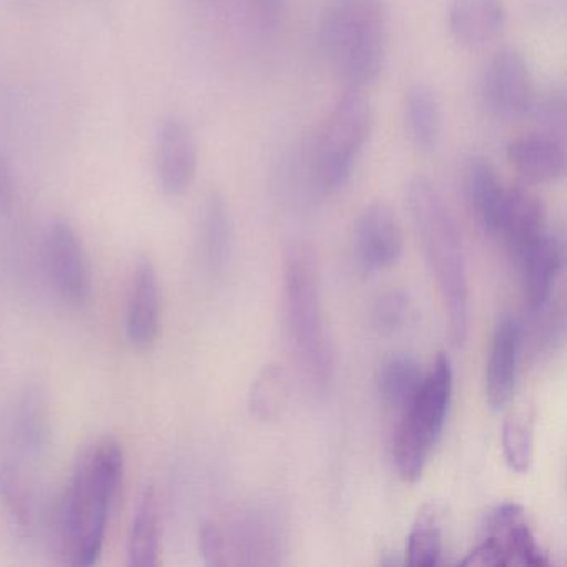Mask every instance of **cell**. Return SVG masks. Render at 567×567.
Returning <instances> with one entry per match:
<instances>
[{"instance_id":"52a82bcc","label":"cell","mask_w":567,"mask_h":567,"mask_svg":"<svg viewBox=\"0 0 567 567\" xmlns=\"http://www.w3.org/2000/svg\"><path fill=\"white\" fill-rule=\"evenodd\" d=\"M463 566H547L549 559L524 520L519 504L504 503L489 513L480 546L463 560Z\"/></svg>"},{"instance_id":"e0dca14e","label":"cell","mask_w":567,"mask_h":567,"mask_svg":"<svg viewBox=\"0 0 567 567\" xmlns=\"http://www.w3.org/2000/svg\"><path fill=\"white\" fill-rule=\"evenodd\" d=\"M11 434L22 456L39 460L51 446V401L44 388L29 384L19 394L12 413Z\"/></svg>"},{"instance_id":"7402d4cb","label":"cell","mask_w":567,"mask_h":567,"mask_svg":"<svg viewBox=\"0 0 567 567\" xmlns=\"http://www.w3.org/2000/svg\"><path fill=\"white\" fill-rule=\"evenodd\" d=\"M423 381L420 361L410 353H391L377 370L378 394L386 406L394 410H406L423 386Z\"/></svg>"},{"instance_id":"3957f363","label":"cell","mask_w":567,"mask_h":567,"mask_svg":"<svg viewBox=\"0 0 567 567\" xmlns=\"http://www.w3.org/2000/svg\"><path fill=\"white\" fill-rule=\"evenodd\" d=\"M320 45L350 89L377 84L388 59V0H324Z\"/></svg>"},{"instance_id":"7c38bea8","label":"cell","mask_w":567,"mask_h":567,"mask_svg":"<svg viewBox=\"0 0 567 567\" xmlns=\"http://www.w3.org/2000/svg\"><path fill=\"white\" fill-rule=\"evenodd\" d=\"M511 258L519 270L524 300L530 313L546 310L553 300L557 278L563 274V240L547 228Z\"/></svg>"},{"instance_id":"4fadbf2b","label":"cell","mask_w":567,"mask_h":567,"mask_svg":"<svg viewBox=\"0 0 567 567\" xmlns=\"http://www.w3.org/2000/svg\"><path fill=\"white\" fill-rule=\"evenodd\" d=\"M162 330V291L157 268L148 257L138 258L132 275L128 293V343L138 350H147L157 341Z\"/></svg>"},{"instance_id":"4dcf8cb0","label":"cell","mask_w":567,"mask_h":567,"mask_svg":"<svg viewBox=\"0 0 567 567\" xmlns=\"http://www.w3.org/2000/svg\"><path fill=\"white\" fill-rule=\"evenodd\" d=\"M248 12L260 34H274L284 21L287 0H247Z\"/></svg>"},{"instance_id":"ffe728a7","label":"cell","mask_w":567,"mask_h":567,"mask_svg":"<svg viewBox=\"0 0 567 567\" xmlns=\"http://www.w3.org/2000/svg\"><path fill=\"white\" fill-rule=\"evenodd\" d=\"M127 563L131 567L161 566V511L152 484L142 489L135 504L128 530Z\"/></svg>"},{"instance_id":"2e32d148","label":"cell","mask_w":567,"mask_h":567,"mask_svg":"<svg viewBox=\"0 0 567 567\" xmlns=\"http://www.w3.org/2000/svg\"><path fill=\"white\" fill-rule=\"evenodd\" d=\"M507 25L504 0H451L447 29L451 38L467 49L496 41Z\"/></svg>"},{"instance_id":"5b68a950","label":"cell","mask_w":567,"mask_h":567,"mask_svg":"<svg viewBox=\"0 0 567 567\" xmlns=\"http://www.w3.org/2000/svg\"><path fill=\"white\" fill-rule=\"evenodd\" d=\"M373 105L360 89H347L318 128L310 152V177L320 194L350 182L373 132Z\"/></svg>"},{"instance_id":"6da1fadb","label":"cell","mask_w":567,"mask_h":567,"mask_svg":"<svg viewBox=\"0 0 567 567\" xmlns=\"http://www.w3.org/2000/svg\"><path fill=\"white\" fill-rule=\"evenodd\" d=\"M124 470L115 437H99L79 454L58 517L59 553L71 566L91 567L101 557Z\"/></svg>"},{"instance_id":"9a60e30c","label":"cell","mask_w":567,"mask_h":567,"mask_svg":"<svg viewBox=\"0 0 567 567\" xmlns=\"http://www.w3.org/2000/svg\"><path fill=\"white\" fill-rule=\"evenodd\" d=\"M506 158L511 167L529 184L559 181L566 168L563 138L539 131L514 137L507 144Z\"/></svg>"},{"instance_id":"603a6c76","label":"cell","mask_w":567,"mask_h":567,"mask_svg":"<svg viewBox=\"0 0 567 567\" xmlns=\"http://www.w3.org/2000/svg\"><path fill=\"white\" fill-rule=\"evenodd\" d=\"M0 503L4 506L9 523L25 536L31 533L35 519V501L31 486L14 464L0 466Z\"/></svg>"},{"instance_id":"d4e9b609","label":"cell","mask_w":567,"mask_h":567,"mask_svg":"<svg viewBox=\"0 0 567 567\" xmlns=\"http://www.w3.org/2000/svg\"><path fill=\"white\" fill-rule=\"evenodd\" d=\"M290 384L284 368L271 364L260 371L250 391L251 414L260 421H277L287 410Z\"/></svg>"},{"instance_id":"f1b7e54d","label":"cell","mask_w":567,"mask_h":567,"mask_svg":"<svg viewBox=\"0 0 567 567\" xmlns=\"http://www.w3.org/2000/svg\"><path fill=\"white\" fill-rule=\"evenodd\" d=\"M539 132L544 134L554 135V137L563 138L564 127H566V104L564 97L559 94H549L540 101L534 102L533 112Z\"/></svg>"},{"instance_id":"f546056e","label":"cell","mask_w":567,"mask_h":567,"mask_svg":"<svg viewBox=\"0 0 567 567\" xmlns=\"http://www.w3.org/2000/svg\"><path fill=\"white\" fill-rule=\"evenodd\" d=\"M198 546L208 566H225L228 564L227 537L217 524L207 520L202 524L198 533Z\"/></svg>"},{"instance_id":"cb8c5ba5","label":"cell","mask_w":567,"mask_h":567,"mask_svg":"<svg viewBox=\"0 0 567 567\" xmlns=\"http://www.w3.org/2000/svg\"><path fill=\"white\" fill-rule=\"evenodd\" d=\"M441 509L437 504H426L417 513L413 529L408 536L406 564L413 567H434L440 563Z\"/></svg>"},{"instance_id":"ac0fdd59","label":"cell","mask_w":567,"mask_h":567,"mask_svg":"<svg viewBox=\"0 0 567 567\" xmlns=\"http://www.w3.org/2000/svg\"><path fill=\"white\" fill-rule=\"evenodd\" d=\"M197 238L205 268L210 274H221L234 251V220L230 205L220 192H212L202 204Z\"/></svg>"},{"instance_id":"484cf974","label":"cell","mask_w":567,"mask_h":567,"mask_svg":"<svg viewBox=\"0 0 567 567\" xmlns=\"http://www.w3.org/2000/svg\"><path fill=\"white\" fill-rule=\"evenodd\" d=\"M503 450L507 466L516 473H526L533 463V424L526 416H513L503 426Z\"/></svg>"},{"instance_id":"d6986e66","label":"cell","mask_w":567,"mask_h":567,"mask_svg":"<svg viewBox=\"0 0 567 567\" xmlns=\"http://www.w3.org/2000/svg\"><path fill=\"white\" fill-rule=\"evenodd\" d=\"M464 188H466L467 204L476 215L481 227L487 234L499 235L509 188L504 187L489 161L473 157L467 162Z\"/></svg>"},{"instance_id":"277c9868","label":"cell","mask_w":567,"mask_h":567,"mask_svg":"<svg viewBox=\"0 0 567 567\" xmlns=\"http://www.w3.org/2000/svg\"><path fill=\"white\" fill-rule=\"evenodd\" d=\"M284 313L291 350L313 383L327 384L333 373V350L321 308L317 267L310 250L291 245L284 261Z\"/></svg>"},{"instance_id":"44dd1931","label":"cell","mask_w":567,"mask_h":567,"mask_svg":"<svg viewBox=\"0 0 567 567\" xmlns=\"http://www.w3.org/2000/svg\"><path fill=\"white\" fill-rule=\"evenodd\" d=\"M404 125L414 148L424 154L436 151L443 134V112L433 87L423 82L411 85L404 99Z\"/></svg>"},{"instance_id":"30bf717a","label":"cell","mask_w":567,"mask_h":567,"mask_svg":"<svg viewBox=\"0 0 567 567\" xmlns=\"http://www.w3.org/2000/svg\"><path fill=\"white\" fill-rule=\"evenodd\" d=\"M155 177L167 197L187 194L198 171V145L187 121L178 115L162 118L155 132Z\"/></svg>"},{"instance_id":"4316f807","label":"cell","mask_w":567,"mask_h":567,"mask_svg":"<svg viewBox=\"0 0 567 567\" xmlns=\"http://www.w3.org/2000/svg\"><path fill=\"white\" fill-rule=\"evenodd\" d=\"M275 524L265 517H245L235 534V544L241 556H274L277 553V530Z\"/></svg>"},{"instance_id":"8fae6325","label":"cell","mask_w":567,"mask_h":567,"mask_svg":"<svg viewBox=\"0 0 567 567\" xmlns=\"http://www.w3.org/2000/svg\"><path fill=\"white\" fill-rule=\"evenodd\" d=\"M403 230L396 214L383 202L364 208L354 227L353 257L363 274H380L400 261Z\"/></svg>"},{"instance_id":"ba28073f","label":"cell","mask_w":567,"mask_h":567,"mask_svg":"<svg viewBox=\"0 0 567 567\" xmlns=\"http://www.w3.org/2000/svg\"><path fill=\"white\" fill-rule=\"evenodd\" d=\"M481 97L496 117H529L536 102L534 79L526 58L516 48L499 49L487 62L481 78Z\"/></svg>"},{"instance_id":"83f0119b","label":"cell","mask_w":567,"mask_h":567,"mask_svg":"<svg viewBox=\"0 0 567 567\" xmlns=\"http://www.w3.org/2000/svg\"><path fill=\"white\" fill-rule=\"evenodd\" d=\"M411 313V301L406 291L390 290L381 293L371 310L374 330L381 334H393L400 331Z\"/></svg>"},{"instance_id":"9c48e42d","label":"cell","mask_w":567,"mask_h":567,"mask_svg":"<svg viewBox=\"0 0 567 567\" xmlns=\"http://www.w3.org/2000/svg\"><path fill=\"white\" fill-rule=\"evenodd\" d=\"M45 264L59 297L72 307L87 303L92 270L87 251L71 221L54 218L45 228Z\"/></svg>"},{"instance_id":"5bb4252c","label":"cell","mask_w":567,"mask_h":567,"mask_svg":"<svg viewBox=\"0 0 567 567\" xmlns=\"http://www.w3.org/2000/svg\"><path fill=\"white\" fill-rule=\"evenodd\" d=\"M523 347V328L511 315H503L494 328L486 367V398L494 411L503 410L513 398L517 364Z\"/></svg>"},{"instance_id":"8992f818","label":"cell","mask_w":567,"mask_h":567,"mask_svg":"<svg viewBox=\"0 0 567 567\" xmlns=\"http://www.w3.org/2000/svg\"><path fill=\"white\" fill-rule=\"evenodd\" d=\"M453 394V368L441 353L433 370L424 377L423 386L403 411V420L394 437V463L403 480L416 481L436 446L446 423Z\"/></svg>"},{"instance_id":"1f68e13d","label":"cell","mask_w":567,"mask_h":567,"mask_svg":"<svg viewBox=\"0 0 567 567\" xmlns=\"http://www.w3.org/2000/svg\"><path fill=\"white\" fill-rule=\"evenodd\" d=\"M16 200L14 165L8 152L0 147V215L11 212Z\"/></svg>"},{"instance_id":"7a4b0ae2","label":"cell","mask_w":567,"mask_h":567,"mask_svg":"<svg viewBox=\"0 0 567 567\" xmlns=\"http://www.w3.org/2000/svg\"><path fill=\"white\" fill-rule=\"evenodd\" d=\"M406 205L427 265L436 277L451 337L454 343L463 344L470 331V285L456 218L440 188L424 175L408 182Z\"/></svg>"}]
</instances>
